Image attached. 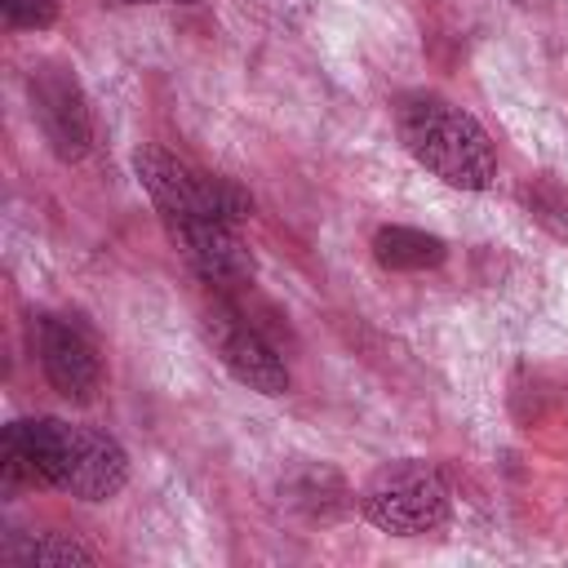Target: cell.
I'll use <instances>...</instances> for the list:
<instances>
[{"label":"cell","instance_id":"cell-1","mask_svg":"<svg viewBox=\"0 0 568 568\" xmlns=\"http://www.w3.org/2000/svg\"><path fill=\"white\" fill-rule=\"evenodd\" d=\"M395 124H399L404 151L422 169H430L439 182H448L457 191H484L497 178L493 142L470 111H462L435 93H413L399 102Z\"/></svg>","mask_w":568,"mask_h":568},{"label":"cell","instance_id":"cell-2","mask_svg":"<svg viewBox=\"0 0 568 568\" xmlns=\"http://www.w3.org/2000/svg\"><path fill=\"white\" fill-rule=\"evenodd\" d=\"M368 524H377L382 532H395V537H426L435 528L448 524L453 515V493L444 484V475L430 466V462H417V457H399V462H386L368 484H364V497H359Z\"/></svg>","mask_w":568,"mask_h":568},{"label":"cell","instance_id":"cell-3","mask_svg":"<svg viewBox=\"0 0 568 568\" xmlns=\"http://www.w3.org/2000/svg\"><path fill=\"white\" fill-rule=\"evenodd\" d=\"M138 182L146 186L155 213L164 222L173 217H217L240 226L253 213V200L231 182V178H213V173H195L191 164H182L178 155L160 151V146H142L133 155Z\"/></svg>","mask_w":568,"mask_h":568},{"label":"cell","instance_id":"cell-4","mask_svg":"<svg viewBox=\"0 0 568 568\" xmlns=\"http://www.w3.org/2000/svg\"><path fill=\"white\" fill-rule=\"evenodd\" d=\"M27 98L49 151L58 160H84L93 142V120H89V102L75 71L67 62H36L27 75Z\"/></svg>","mask_w":568,"mask_h":568},{"label":"cell","instance_id":"cell-5","mask_svg":"<svg viewBox=\"0 0 568 568\" xmlns=\"http://www.w3.org/2000/svg\"><path fill=\"white\" fill-rule=\"evenodd\" d=\"M129 479V457L124 448L93 430V426H71L58 422V457H53V488L80 497V501H111Z\"/></svg>","mask_w":568,"mask_h":568},{"label":"cell","instance_id":"cell-6","mask_svg":"<svg viewBox=\"0 0 568 568\" xmlns=\"http://www.w3.org/2000/svg\"><path fill=\"white\" fill-rule=\"evenodd\" d=\"M36 351L49 386L71 404H93L102 390V359L84 324L62 315H40L36 324Z\"/></svg>","mask_w":568,"mask_h":568},{"label":"cell","instance_id":"cell-7","mask_svg":"<svg viewBox=\"0 0 568 568\" xmlns=\"http://www.w3.org/2000/svg\"><path fill=\"white\" fill-rule=\"evenodd\" d=\"M204 328H209V342H213L217 359L226 364V373H231L240 386H248V390H257V395H284V390H288V368H284L280 351H275L240 311L217 306Z\"/></svg>","mask_w":568,"mask_h":568},{"label":"cell","instance_id":"cell-8","mask_svg":"<svg viewBox=\"0 0 568 568\" xmlns=\"http://www.w3.org/2000/svg\"><path fill=\"white\" fill-rule=\"evenodd\" d=\"M178 253L191 262V271L213 288H240L253 280V253L244 248L240 231L217 217H173L164 222Z\"/></svg>","mask_w":568,"mask_h":568},{"label":"cell","instance_id":"cell-9","mask_svg":"<svg viewBox=\"0 0 568 568\" xmlns=\"http://www.w3.org/2000/svg\"><path fill=\"white\" fill-rule=\"evenodd\" d=\"M53 457H58V417L9 422L0 439V475L4 493L18 488H53Z\"/></svg>","mask_w":568,"mask_h":568},{"label":"cell","instance_id":"cell-10","mask_svg":"<svg viewBox=\"0 0 568 568\" xmlns=\"http://www.w3.org/2000/svg\"><path fill=\"white\" fill-rule=\"evenodd\" d=\"M373 257L382 271H430L448 257V244L417 226H382L373 235Z\"/></svg>","mask_w":568,"mask_h":568},{"label":"cell","instance_id":"cell-11","mask_svg":"<svg viewBox=\"0 0 568 568\" xmlns=\"http://www.w3.org/2000/svg\"><path fill=\"white\" fill-rule=\"evenodd\" d=\"M9 559L36 564V568H67V564H84V568H89V564H98V555H93L84 541L67 537V532H49V537H36V541H27V546H13Z\"/></svg>","mask_w":568,"mask_h":568},{"label":"cell","instance_id":"cell-12","mask_svg":"<svg viewBox=\"0 0 568 568\" xmlns=\"http://www.w3.org/2000/svg\"><path fill=\"white\" fill-rule=\"evenodd\" d=\"M4 22L18 31H44L58 22V0H4Z\"/></svg>","mask_w":568,"mask_h":568},{"label":"cell","instance_id":"cell-13","mask_svg":"<svg viewBox=\"0 0 568 568\" xmlns=\"http://www.w3.org/2000/svg\"><path fill=\"white\" fill-rule=\"evenodd\" d=\"M115 4H195V0H115Z\"/></svg>","mask_w":568,"mask_h":568}]
</instances>
